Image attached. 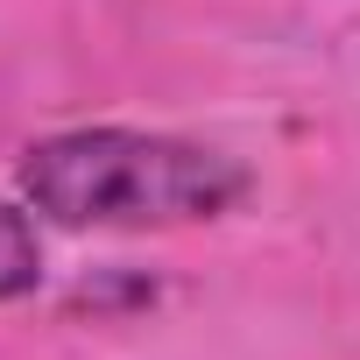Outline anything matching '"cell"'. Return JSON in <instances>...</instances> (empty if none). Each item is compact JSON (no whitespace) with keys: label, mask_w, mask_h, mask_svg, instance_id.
Wrapping results in <instances>:
<instances>
[{"label":"cell","mask_w":360,"mask_h":360,"mask_svg":"<svg viewBox=\"0 0 360 360\" xmlns=\"http://www.w3.org/2000/svg\"><path fill=\"white\" fill-rule=\"evenodd\" d=\"M36 283H43V233H36V212L0 198V304L29 297Z\"/></svg>","instance_id":"7a4b0ae2"},{"label":"cell","mask_w":360,"mask_h":360,"mask_svg":"<svg viewBox=\"0 0 360 360\" xmlns=\"http://www.w3.org/2000/svg\"><path fill=\"white\" fill-rule=\"evenodd\" d=\"M248 162L212 141L155 127H64L22 148L15 191L36 219L71 233H169L205 226L248 198Z\"/></svg>","instance_id":"6da1fadb"}]
</instances>
